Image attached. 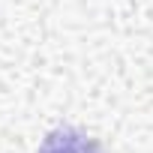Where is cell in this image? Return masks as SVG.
<instances>
[{"label": "cell", "instance_id": "1", "mask_svg": "<svg viewBox=\"0 0 153 153\" xmlns=\"http://www.w3.org/2000/svg\"><path fill=\"white\" fill-rule=\"evenodd\" d=\"M42 153H99V147L93 141H87L84 135H75V132H60L51 135L42 147Z\"/></svg>", "mask_w": 153, "mask_h": 153}]
</instances>
